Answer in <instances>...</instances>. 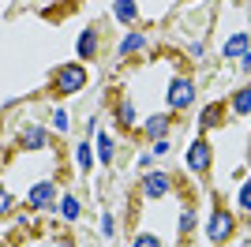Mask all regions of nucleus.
<instances>
[{
    "instance_id": "nucleus-23",
    "label": "nucleus",
    "mask_w": 251,
    "mask_h": 247,
    "mask_svg": "<svg viewBox=\"0 0 251 247\" xmlns=\"http://www.w3.org/2000/svg\"><path fill=\"white\" fill-rule=\"evenodd\" d=\"M131 247H157V240H154V236H139Z\"/></svg>"
},
{
    "instance_id": "nucleus-15",
    "label": "nucleus",
    "mask_w": 251,
    "mask_h": 247,
    "mask_svg": "<svg viewBox=\"0 0 251 247\" xmlns=\"http://www.w3.org/2000/svg\"><path fill=\"white\" fill-rule=\"evenodd\" d=\"M232 105H236V113H240V116H248V113H251V98H248V90H236Z\"/></svg>"
},
{
    "instance_id": "nucleus-3",
    "label": "nucleus",
    "mask_w": 251,
    "mask_h": 247,
    "mask_svg": "<svg viewBox=\"0 0 251 247\" xmlns=\"http://www.w3.org/2000/svg\"><path fill=\"white\" fill-rule=\"evenodd\" d=\"M191 98H195V86H191L188 79H176L169 86V105H173V109H188Z\"/></svg>"
},
{
    "instance_id": "nucleus-16",
    "label": "nucleus",
    "mask_w": 251,
    "mask_h": 247,
    "mask_svg": "<svg viewBox=\"0 0 251 247\" xmlns=\"http://www.w3.org/2000/svg\"><path fill=\"white\" fill-rule=\"evenodd\" d=\"M60 210H64V217H68V221H75V217H79V202H75L72 195L64 198V206H60Z\"/></svg>"
},
{
    "instance_id": "nucleus-5",
    "label": "nucleus",
    "mask_w": 251,
    "mask_h": 247,
    "mask_svg": "<svg viewBox=\"0 0 251 247\" xmlns=\"http://www.w3.org/2000/svg\"><path fill=\"white\" fill-rule=\"evenodd\" d=\"M188 165L195 169V173H206V165H210V146H206V143H195V146H191V154H188Z\"/></svg>"
},
{
    "instance_id": "nucleus-2",
    "label": "nucleus",
    "mask_w": 251,
    "mask_h": 247,
    "mask_svg": "<svg viewBox=\"0 0 251 247\" xmlns=\"http://www.w3.org/2000/svg\"><path fill=\"white\" fill-rule=\"evenodd\" d=\"M232 228H236L232 214H225V210H214V217H210V228H206L210 244H225V240L232 236Z\"/></svg>"
},
{
    "instance_id": "nucleus-13",
    "label": "nucleus",
    "mask_w": 251,
    "mask_h": 247,
    "mask_svg": "<svg viewBox=\"0 0 251 247\" xmlns=\"http://www.w3.org/2000/svg\"><path fill=\"white\" fill-rule=\"evenodd\" d=\"M98 157H101V161H113V139H109V135H98Z\"/></svg>"
},
{
    "instance_id": "nucleus-8",
    "label": "nucleus",
    "mask_w": 251,
    "mask_h": 247,
    "mask_svg": "<svg viewBox=\"0 0 251 247\" xmlns=\"http://www.w3.org/2000/svg\"><path fill=\"white\" fill-rule=\"evenodd\" d=\"M225 56H236V60H240V56H248V34H236V38H229V45H225Z\"/></svg>"
},
{
    "instance_id": "nucleus-4",
    "label": "nucleus",
    "mask_w": 251,
    "mask_h": 247,
    "mask_svg": "<svg viewBox=\"0 0 251 247\" xmlns=\"http://www.w3.org/2000/svg\"><path fill=\"white\" fill-rule=\"evenodd\" d=\"M52 191H56V184H38L30 195H26V206H34V210L49 206V202H52Z\"/></svg>"
},
{
    "instance_id": "nucleus-19",
    "label": "nucleus",
    "mask_w": 251,
    "mask_h": 247,
    "mask_svg": "<svg viewBox=\"0 0 251 247\" xmlns=\"http://www.w3.org/2000/svg\"><path fill=\"white\" fill-rule=\"evenodd\" d=\"M52 124H56V131H68V113H64V109H60V113L52 116Z\"/></svg>"
},
{
    "instance_id": "nucleus-17",
    "label": "nucleus",
    "mask_w": 251,
    "mask_h": 247,
    "mask_svg": "<svg viewBox=\"0 0 251 247\" xmlns=\"http://www.w3.org/2000/svg\"><path fill=\"white\" fill-rule=\"evenodd\" d=\"M75 154H79V165H83V169H90V165H94V154H90V146H86V143H79V150H75Z\"/></svg>"
},
{
    "instance_id": "nucleus-1",
    "label": "nucleus",
    "mask_w": 251,
    "mask_h": 247,
    "mask_svg": "<svg viewBox=\"0 0 251 247\" xmlns=\"http://www.w3.org/2000/svg\"><path fill=\"white\" fill-rule=\"evenodd\" d=\"M86 86V68L83 64H64L56 72V94H79Z\"/></svg>"
},
{
    "instance_id": "nucleus-9",
    "label": "nucleus",
    "mask_w": 251,
    "mask_h": 247,
    "mask_svg": "<svg viewBox=\"0 0 251 247\" xmlns=\"http://www.w3.org/2000/svg\"><path fill=\"white\" fill-rule=\"evenodd\" d=\"M143 45H147V38H143V34H127V38H124V45H120V56H127V52L143 49Z\"/></svg>"
},
{
    "instance_id": "nucleus-20",
    "label": "nucleus",
    "mask_w": 251,
    "mask_h": 247,
    "mask_svg": "<svg viewBox=\"0 0 251 247\" xmlns=\"http://www.w3.org/2000/svg\"><path fill=\"white\" fill-rule=\"evenodd\" d=\"M248 206H251V187L244 184V187H240V210H248Z\"/></svg>"
},
{
    "instance_id": "nucleus-21",
    "label": "nucleus",
    "mask_w": 251,
    "mask_h": 247,
    "mask_svg": "<svg viewBox=\"0 0 251 247\" xmlns=\"http://www.w3.org/2000/svg\"><path fill=\"white\" fill-rule=\"evenodd\" d=\"M180 228H184V232H191V228H195V214H184V217H180Z\"/></svg>"
},
{
    "instance_id": "nucleus-22",
    "label": "nucleus",
    "mask_w": 251,
    "mask_h": 247,
    "mask_svg": "<svg viewBox=\"0 0 251 247\" xmlns=\"http://www.w3.org/2000/svg\"><path fill=\"white\" fill-rule=\"evenodd\" d=\"M8 206H11V195L4 191V187H0V214H8Z\"/></svg>"
},
{
    "instance_id": "nucleus-18",
    "label": "nucleus",
    "mask_w": 251,
    "mask_h": 247,
    "mask_svg": "<svg viewBox=\"0 0 251 247\" xmlns=\"http://www.w3.org/2000/svg\"><path fill=\"white\" fill-rule=\"evenodd\" d=\"M120 120H124L127 127H131V124H135V109H131V105H127V101L120 105Z\"/></svg>"
},
{
    "instance_id": "nucleus-6",
    "label": "nucleus",
    "mask_w": 251,
    "mask_h": 247,
    "mask_svg": "<svg viewBox=\"0 0 251 247\" xmlns=\"http://www.w3.org/2000/svg\"><path fill=\"white\" fill-rule=\"evenodd\" d=\"M23 146H26V150H42L45 146V131L38 124H26V127H23Z\"/></svg>"
},
{
    "instance_id": "nucleus-14",
    "label": "nucleus",
    "mask_w": 251,
    "mask_h": 247,
    "mask_svg": "<svg viewBox=\"0 0 251 247\" xmlns=\"http://www.w3.org/2000/svg\"><path fill=\"white\" fill-rule=\"evenodd\" d=\"M165 127H169L165 116H150V120H147V131H150V135H157V139L165 135Z\"/></svg>"
},
{
    "instance_id": "nucleus-12",
    "label": "nucleus",
    "mask_w": 251,
    "mask_h": 247,
    "mask_svg": "<svg viewBox=\"0 0 251 247\" xmlns=\"http://www.w3.org/2000/svg\"><path fill=\"white\" fill-rule=\"evenodd\" d=\"M116 19L131 23V19H135V4H131V0H116Z\"/></svg>"
},
{
    "instance_id": "nucleus-7",
    "label": "nucleus",
    "mask_w": 251,
    "mask_h": 247,
    "mask_svg": "<svg viewBox=\"0 0 251 247\" xmlns=\"http://www.w3.org/2000/svg\"><path fill=\"white\" fill-rule=\"evenodd\" d=\"M165 191H169V176L165 173H150L147 176V195L150 198H161Z\"/></svg>"
},
{
    "instance_id": "nucleus-10",
    "label": "nucleus",
    "mask_w": 251,
    "mask_h": 247,
    "mask_svg": "<svg viewBox=\"0 0 251 247\" xmlns=\"http://www.w3.org/2000/svg\"><path fill=\"white\" fill-rule=\"evenodd\" d=\"M221 124V105H206L202 109V127H218Z\"/></svg>"
},
{
    "instance_id": "nucleus-11",
    "label": "nucleus",
    "mask_w": 251,
    "mask_h": 247,
    "mask_svg": "<svg viewBox=\"0 0 251 247\" xmlns=\"http://www.w3.org/2000/svg\"><path fill=\"white\" fill-rule=\"evenodd\" d=\"M79 52H83V56H94V52H98V38H94V30H86L83 38H79Z\"/></svg>"
}]
</instances>
